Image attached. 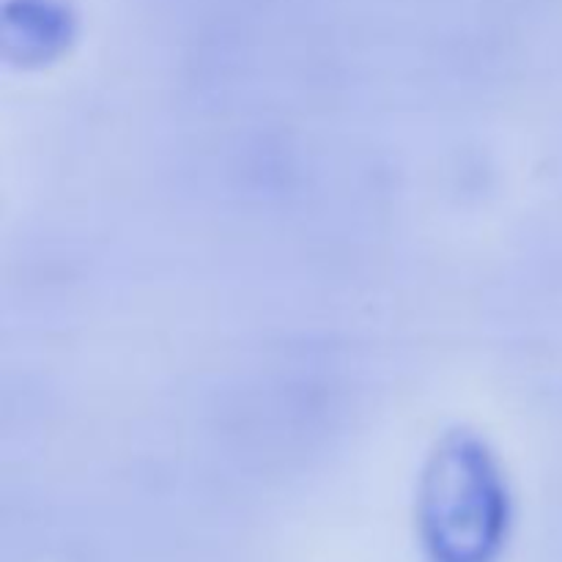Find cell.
<instances>
[{"label": "cell", "instance_id": "obj_1", "mask_svg": "<svg viewBox=\"0 0 562 562\" xmlns=\"http://www.w3.org/2000/svg\"><path fill=\"white\" fill-rule=\"evenodd\" d=\"M505 530V494L481 448L453 442L423 488V532L434 562H492Z\"/></svg>", "mask_w": 562, "mask_h": 562}]
</instances>
